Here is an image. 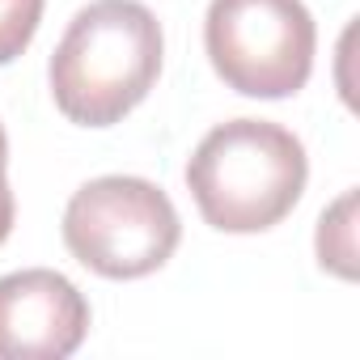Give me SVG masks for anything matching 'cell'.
Returning a JSON list of instances; mask_svg holds the SVG:
<instances>
[{"label":"cell","instance_id":"1","mask_svg":"<svg viewBox=\"0 0 360 360\" xmlns=\"http://www.w3.org/2000/svg\"><path fill=\"white\" fill-rule=\"evenodd\" d=\"M161 22L140 0H94L85 5L56 56L51 98L81 127H110L136 110L161 72Z\"/></svg>","mask_w":360,"mask_h":360},{"label":"cell","instance_id":"2","mask_svg":"<svg viewBox=\"0 0 360 360\" xmlns=\"http://www.w3.org/2000/svg\"><path fill=\"white\" fill-rule=\"evenodd\" d=\"M309 178L305 144L267 119L217 123L187 161L200 217L221 233H263L280 225Z\"/></svg>","mask_w":360,"mask_h":360},{"label":"cell","instance_id":"3","mask_svg":"<svg viewBox=\"0 0 360 360\" xmlns=\"http://www.w3.org/2000/svg\"><path fill=\"white\" fill-rule=\"evenodd\" d=\"M183 238L169 195L131 174L85 183L64 208V246L72 259L106 280H140L169 263Z\"/></svg>","mask_w":360,"mask_h":360},{"label":"cell","instance_id":"4","mask_svg":"<svg viewBox=\"0 0 360 360\" xmlns=\"http://www.w3.org/2000/svg\"><path fill=\"white\" fill-rule=\"evenodd\" d=\"M204 43L229 89L246 98H292L309 81L318 30L301 0H212Z\"/></svg>","mask_w":360,"mask_h":360},{"label":"cell","instance_id":"5","mask_svg":"<svg viewBox=\"0 0 360 360\" xmlns=\"http://www.w3.org/2000/svg\"><path fill=\"white\" fill-rule=\"evenodd\" d=\"M89 335V301L51 271L30 267L0 276V360H64Z\"/></svg>","mask_w":360,"mask_h":360},{"label":"cell","instance_id":"6","mask_svg":"<svg viewBox=\"0 0 360 360\" xmlns=\"http://www.w3.org/2000/svg\"><path fill=\"white\" fill-rule=\"evenodd\" d=\"M352 212H356V191H343L339 204L330 212H322V221H318V263L330 267L343 280L356 276V263H352L356 259V242H352L356 225H352Z\"/></svg>","mask_w":360,"mask_h":360},{"label":"cell","instance_id":"7","mask_svg":"<svg viewBox=\"0 0 360 360\" xmlns=\"http://www.w3.org/2000/svg\"><path fill=\"white\" fill-rule=\"evenodd\" d=\"M43 22V0H0V68L13 64Z\"/></svg>","mask_w":360,"mask_h":360},{"label":"cell","instance_id":"8","mask_svg":"<svg viewBox=\"0 0 360 360\" xmlns=\"http://www.w3.org/2000/svg\"><path fill=\"white\" fill-rule=\"evenodd\" d=\"M9 140H5V127H0V242L9 238L13 229V191H9Z\"/></svg>","mask_w":360,"mask_h":360}]
</instances>
